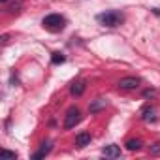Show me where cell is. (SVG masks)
I'll list each match as a JSON object with an SVG mask.
<instances>
[{"instance_id": "cell-13", "label": "cell", "mask_w": 160, "mask_h": 160, "mask_svg": "<svg viewBox=\"0 0 160 160\" xmlns=\"http://www.w3.org/2000/svg\"><path fill=\"white\" fill-rule=\"evenodd\" d=\"M2 156H4V158H17V152H12V151H6V149H4V151H2Z\"/></svg>"}, {"instance_id": "cell-10", "label": "cell", "mask_w": 160, "mask_h": 160, "mask_svg": "<svg viewBox=\"0 0 160 160\" xmlns=\"http://www.w3.org/2000/svg\"><path fill=\"white\" fill-rule=\"evenodd\" d=\"M106 106H108V102H106L104 98H96V100L91 104V111H92V113H96V111H100V109H102V108H106Z\"/></svg>"}, {"instance_id": "cell-15", "label": "cell", "mask_w": 160, "mask_h": 160, "mask_svg": "<svg viewBox=\"0 0 160 160\" xmlns=\"http://www.w3.org/2000/svg\"><path fill=\"white\" fill-rule=\"evenodd\" d=\"M2 2H6V0H2Z\"/></svg>"}, {"instance_id": "cell-4", "label": "cell", "mask_w": 160, "mask_h": 160, "mask_svg": "<svg viewBox=\"0 0 160 160\" xmlns=\"http://www.w3.org/2000/svg\"><path fill=\"white\" fill-rule=\"evenodd\" d=\"M138 87H139L138 77H124L119 81V89H122V91H132V89H138Z\"/></svg>"}, {"instance_id": "cell-14", "label": "cell", "mask_w": 160, "mask_h": 160, "mask_svg": "<svg viewBox=\"0 0 160 160\" xmlns=\"http://www.w3.org/2000/svg\"><path fill=\"white\" fill-rule=\"evenodd\" d=\"M151 152H160V143H156V145L152 147V151H151Z\"/></svg>"}, {"instance_id": "cell-2", "label": "cell", "mask_w": 160, "mask_h": 160, "mask_svg": "<svg viewBox=\"0 0 160 160\" xmlns=\"http://www.w3.org/2000/svg\"><path fill=\"white\" fill-rule=\"evenodd\" d=\"M42 25H43V28L49 30V32H60V30L64 28V25H66V19H64L62 15H58V13H51V15L43 17Z\"/></svg>"}, {"instance_id": "cell-12", "label": "cell", "mask_w": 160, "mask_h": 160, "mask_svg": "<svg viewBox=\"0 0 160 160\" xmlns=\"http://www.w3.org/2000/svg\"><path fill=\"white\" fill-rule=\"evenodd\" d=\"M66 60V57L62 53H53V64H62Z\"/></svg>"}, {"instance_id": "cell-9", "label": "cell", "mask_w": 160, "mask_h": 160, "mask_svg": "<svg viewBox=\"0 0 160 160\" xmlns=\"http://www.w3.org/2000/svg\"><path fill=\"white\" fill-rule=\"evenodd\" d=\"M75 143H77V147H87L89 143H91V134H77V138H75Z\"/></svg>"}, {"instance_id": "cell-6", "label": "cell", "mask_w": 160, "mask_h": 160, "mask_svg": "<svg viewBox=\"0 0 160 160\" xmlns=\"http://www.w3.org/2000/svg\"><path fill=\"white\" fill-rule=\"evenodd\" d=\"M85 81H73L72 83V87H70V92L73 94V96H81L83 92H85Z\"/></svg>"}, {"instance_id": "cell-5", "label": "cell", "mask_w": 160, "mask_h": 160, "mask_svg": "<svg viewBox=\"0 0 160 160\" xmlns=\"http://www.w3.org/2000/svg\"><path fill=\"white\" fill-rule=\"evenodd\" d=\"M102 154L106 158H119L121 156V149H119V145H106L102 149Z\"/></svg>"}, {"instance_id": "cell-3", "label": "cell", "mask_w": 160, "mask_h": 160, "mask_svg": "<svg viewBox=\"0 0 160 160\" xmlns=\"http://www.w3.org/2000/svg\"><path fill=\"white\" fill-rule=\"evenodd\" d=\"M79 121H81V111L77 108H70L66 113V119H64V128H73Z\"/></svg>"}, {"instance_id": "cell-8", "label": "cell", "mask_w": 160, "mask_h": 160, "mask_svg": "<svg viewBox=\"0 0 160 160\" xmlns=\"http://www.w3.org/2000/svg\"><path fill=\"white\" fill-rule=\"evenodd\" d=\"M158 117H156V109L154 108H145L143 109V121H147V122H154Z\"/></svg>"}, {"instance_id": "cell-11", "label": "cell", "mask_w": 160, "mask_h": 160, "mask_svg": "<svg viewBox=\"0 0 160 160\" xmlns=\"http://www.w3.org/2000/svg\"><path fill=\"white\" fill-rule=\"evenodd\" d=\"M126 147H128V151H138V149L141 147V141H139V139H130V141L126 143Z\"/></svg>"}, {"instance_id": "cell-7", "label": "cell", "mask_w": 160, "mask_h": 160, "mask_svg": "<svg viewBox=\"0 0 160 160\" xmlns=\"http://www.w3.org/2000/svg\"><path fill=\"white\" fill-rule=\"evenodd\" d=\"M49 151H51V141H45V143H42V147H40V151L32 156L34 160H40V158H43V156H47L49 154Z\"/></svg>"}, {"instance_id": "cell-1", "label": "cell", "mask_w": 160, "mask_h": 160, "mask_svg": "<svg viewBox=\"0 0 160 160\" xmlns=\"http://www.w3.org/2000/svg\"><path fill=\"white\" fill-rule=\"evenodd\" d=\"M96 21L104 27H109V28H115V27H121L122 21H124V15L121 12H115V10H109V12H104V13H98L96 15Z\"/></svg>"}]
</instances>
